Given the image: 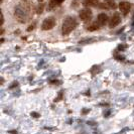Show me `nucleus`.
Returning a JSON list of instances; mask_svg holds the SVG:
<instances>
[{"label": "nucleus", "mask_w": 134, "mask_h": 134, "mask_svg": "<svg viewBox=\"0 0 134 134\" xmlns=\"http://www.w3.org/2000/svg\"><path fill=\"white\" fill-rule=\"evenodd\" d=\"M99 0H83V5L86 7L96 6L98 4Z\"/></svg>", "instance_id": "obj_10"}, {"label": "nucleus", "mask_w": 134, "mask_h": 134, "mask_svg": "<svg viewBox=\"0 0 134 134\" xmlns=\"http://www.w3.org/2000/svg\"><path fill=\"white\" fill-rule=\"evenodd\" d=\"M131 6H132L131 3H129L127 1H122L118 5V7H119V9H120V11L122 12L123 15H127L129 13V11L131 9Z\"/></svg>", "instance_id": "obj_6"}, {"label": "nucleus", "mask_w": 134, "mask_h": 134, "mask_svg": "<svg viewBox=\"0 0 134 134\" xmlns=\"http://www.w3.org/2000/svg\"><path fill=\"white\" fill-rule=\"evenodd\" d=\"M99 7L101 9H116L117 5L114 0H104L103 3L99 4Z\"/></svg>", "instance_id": "obj_7"}, {"label": "nucleus", "mask_w": 134, "mask_h": 134, "mask_svg": "<svg viewBox=\"0 0 134 134\" xmlns=\"http://www.w3.org/2000/svg\"><path fill=\"white\" fill-rule=\"evenodd\" d=\"M34 27H35V23H34L32 25H30V26L28 27V28H27V31H30V30H32Z\"/></svg>", "instance_id": "obj_13"}, {"label": "nucleus", "mask_w": 134, "mask_h": 134, "mask_svg": "<svg viewBox=\"0 0 134 134\" xmlns=\"http://www.w3.org/2000/svg\"><path fill=\"white\" fill-rule=\"evenodd\" d=\"M78 25V21L73 16H68L66 19L63 21L62 25V34L64 35L70 34Z\"/></svg>", "instance_id": "obj_2"}, {"label": "nucleus", "mask_w": 134, "mask_h": 134, "mask_svg": "<svg viewBox=\"0 0 134 134\" xmlns=\"http://www.w3.org/2000/svg\"><path fill=\"white\" fill-rule=\"evenodd\" d=\"M92 16H93V13H92V10L90 8H84L79 12V17L84 22H89L92 19Z\"/></svg>", "instance_id": "obj_4"}, {"label": "nucleus", "mask_w": 134, "mask_h": 134, "mask_svg": "<svg viewBox=\"0 0 134 134\" xmlns=\"http://www.w3.org/2000/svg\"><path fill=\"white\" fill-rule=\"evenodd\" d=\"M100 27L101 26L99 25V23H98L97 21H95V22H93L92 24H90V25L87 27V29L89 31H95V30H98Z\"/></svg>", "instance_id": "obj_11"}, {"label": "nucleus", "mask_w": 134, "mask_h": 134, "mask_svg": "<svg viewBox=\"0 0 134 134\" xmlns=\"http://www.w3.org/2000/svg\"><path fill=\"white\" fill-rule=\"evenodd\" d=\"M108 20H109V18H108V15L105 13H100L99 15H98V17H97V22L99 23V25H100L101 27L104 26L105 24H107Z\"/></svg>", "instance_id": "obj_8"}, {"label": "nucleus", "mask_w": 134, "mask_h": 134, "mask_svg": "<svg viewBox=\"0 0 134 134\" xmlns=\"http://www.w3.org/2000/svg\"><path fill=\"white\" fill-rule=\"evenodd\" d=\"M43 8H44V4H40L38 6H37V9H36V13L37 14H41L42 13V11H43Z\"/></svg>", "instance_id": "obj_12"}, {"label": "nucleus", "mask_w": 134, "mask_h": 134, "mask_svg": "<svg viewBox=\"0 0 134 134\" xmlns=\"http://www.w3.org/2000/svg\"><path fill=\"white\" fill-rule=\"evenodd\" d=\"M65 0H49V4H48V10H54L55 7L60 6V4L64 2Z\"/></svg>", "instance_id": "obj_9"}, {"label": "nucleus", "mask_w": 134, "mask_h": 134, "mask_svg": "<svg viewBox=\"0 0 134 134\" xmlns=\"http://www.w3.org/2000/svg\"><path fill=\"white\" fill-rule=\"evenodd\" d=\"M43 1H44V0H38V2H40V3H41V2H43Z\"/></svg>", "instance_id": "obj_14"}, {"label": "nucleus", "mask_w": 134, "mask_h": 134, "mask_svg": "<svg viewBox=\"0 0 134 134\" xmlns=\"http://www.w3.org/2000/svg\"><path fill=\"white\" fill-rule=\"evenodd\" d=\"M121 22V14L118 12H115L112 17L109 20V27L110 28H113V27L117 26L119 23Z\"/></svg>", "instance_id": "obj_5"}, {"label": "nucleus", "mask_w": 134, "mask_h": 134, "mask_svg": "<svg viewBox=\"0 0 134 134\" xmlns=\"http://www.w3.org/2000/svg\"><path fill=\"white\" fill-rule=\"evenodd\" d=\"M55 26V18L53 16L47 17L41 23V29L42 30H49Z\"/></svg>", "instance_id": "obj_3"}, {"label": "nucleus", "mask_w": 134, "mask_h": 134, "mask_svg": "<svg viewBox=\"0 0 134 134\" xmlns=\"http://www.w3.org/2000/svg\"><path fill=\"white\" fill-rule=\"evenodd\" d=\"M31 3L28 0H23L20 2L14 9V16L15 18L21 23L27 22L28 19H30L31 15Z\"/></svg>", "instance_id": "obj_1"}]
</instances>
